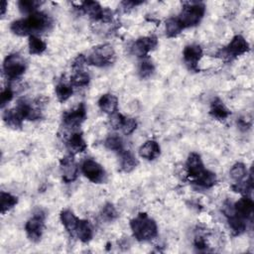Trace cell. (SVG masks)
I'll return each mask as SVG.
<instances>
[{"label": "cell", "instance_id": "d6a6232c", "mask_svg": "<svg viewBox=\"0 0 254 254\" xmlns=\"http://www.w3.org/2000/svg\"><path fill=\"white\" fill-rule=\"evenodd\" d=\"M42 1L38 0H21L18 2V7L22 13L32 14L37 12V8L42 5Z\"/></svg>", "mask_w": 254, "mask_h": 254}, {"label": "cell", "instance_id": "8d00e7d4", "mask_svg": "<svg viewBox=\"0 0 254 254\" xmlns=\"http://www.w3.org/2000/svg\"><path fill=\"white\" fill-rule=\"evenodd\" d=\"M100 214H101L102 219H104L105 221H113L117 217V211H116L114 205L110 202L106 203L103 206Z\"/></svg>", "mask_w": 254, "mask_h": 254}, {"label": "cell", "instance_id": "cb8c5ba5", "mask_svg": "<svg viewBox=\"0 0 254 254\" xmlns=\"http://www.w3.org/2000/svg\"><path fill=\"white\" fill-rule=\"evenodd\" d=\"M119 157H120V169H121V171H123L125 173L132 172L138 165L137 159L128 150L121 151L119 153Z\"/></svg>", "mask_w": 254, "mask_h": 254}, {"label": "cell", "instance_id": "f546056e", "mask_svg": "<svg viewBox=\"0 0 254 254\" xmlns=\"http://www.w3.org/2000/svg\"><path fill=\"white\" fill-rule=\"evenodd\" d=\"M47 48L46 43L38 38L37 36H30L29 37V53L31 55H41L45 52Z\"/></svg>", "mask_w": 254, "mask_h": 254}, {"label": "cell", "instance_id": "277c9868", "mask_svg": "<svg viewBox=\"0 0 254 254\" xmlns=\"http://www.w3.org/2000/svg\"><path fill=\"white\" fill-rule=\"evenodd\" d=\"M115 61V52L111 45L103 44L96 46L92 49L90 54L86 58V62L89 64L104 67L110 65Z\"/></svg>", "mask_w": 254, "mask_h": 254}, {"label": "cell", "instance_id": "4fadbf2b", "mask_svg": "<svg viewBox=\"0 0 254 254\" xmlns=\"http://www.w3.org/2000/svg\"><path fill=\"white\" fill-rule=\"evenodd\" d=\"M110 124L114 129H120L125 135L133 133L137 128V122L134 118L125 117L120 113L112 114Z\"/></svg>", "mask_w": 254, "mask_h": 254}, {"label": "cell", "instance_id": "484cf974", "mask_svg": "<svg viewBox=\"0 0 254 254\" xmlns=\"http://www.w3.org/2000/svg\"><path fill=\"white\" fill-rule=\"evenodd\" d=\"M216 182H217L216 175L208 170H204L197 178L193 180V183L205 189H209L213 187L216 184Z\"/></svg>", "mask_w": 254, "mask_h": 254}, {"label": "cell", "instance_id": "836d02e7", "mask_svg": "<svg viewBox=\"0 0 254 254\" xmlns=\"http://www.w3.org/2000/svg\"><path fill=\"white\" fill-rule=\"evenodd\" d=\"M89 75L82 71V70H78L75 71V73L73 75H71L70 77V85L71 86H75V87H82V86H86L89 83Z\"/></svg>", "mask_w": 254, "mask_h": 254}, {"label": "cell", "instance_id": "60d3db41", "mask_svg": "<svg viewBox=\"0 0 254 254\" xmlns=\"http://www.w3.org/2000/svg\"><path fill=\"white\" fill-rule=\"evenodd\" d=\"M142 3H143L142 1H123L121 4H122L123 8H125V10H129V9H132L135 6L140 5Z\"/></svg>", "mask_w": 254, "mask_h": 254}, {"label": "cell", "instance_id": "52a82bcc", "mask_svg": "<svg viewBox=\"0 0 254 254\" xmlns=\"http://www.w3.org/2000/svg\"><path fill=\"white\" fill-rule=\"evenodd\" d=\"M45 218H46L45 212L41 209H38L33 214V216L26 222L25 230L28 238L31 241L38 242L41 239L43 229H44Z\"/></svg>", "mask_w": 254, "mask_h": 254}, {"label": "cell", "instance_id": "ab89813d", "mask_svg": "<svg viewBox=\"0 0 254 254\" xmlns=\"http://www.w3.org/2000/svg\"><path fill=\"white\" fill-rule=\"evenodd\" d=\"M194 246L198 250H204V249H206L207 244H206V242H205L203 237L196 236L195 239H194Z\"/></svg>", "mask_w": 254, "mask_h": 254}, {"label": "cell", "instance_id": "83f0119b", "mask_svg": "<svg viewBox=\"0 0 254 254\" xmlns=\"http://www.w3.org/2000/svg\"><path fill=\"white\" fill-rule=\"evenodd\" d=\"M57 98L60 102L66 101L73 93L72 86L70 84H66L65 82H59L55 87Z\"/></svg>", "mask_w": 254, "mask_h": 254}, {"label": "cell", "instance_id": "74e56055", "mask_svg": "<svg viewBox=\"0 0 254 254\" xmlns=\"http://www.w3.org/2000/svg\"><path fill=\"white\" fill-rule=\"evenodd\" d=\"M13 98V91L10 86H7L1 93V108H3Z\"/></svg>", "mask_w": 254, "mask_h": 254}, {"label": "cell", "instance_id": "e0dca14e", "mask_svg": "<svg viewBox=\"0 0 254 254\" xmlns=\"http://www.w3.org/2000/svg\"><path fill=\"white\" fill-rule=\"evenodd\" d=\"M186 166L189 177L192 178L193 180L197 178L205 170L203 167L202 160L197 153H190L189 155Z\"/></svg>", "mask_w": 254, "mask_h": 254}, {"label": "cell", "instance_id": "ac0fdd59", "mask_svg": "<svg viewBox=\"0 0 254 254\" xmlns=\"http://www.w3.org/2000/svg\"><path fill=\"white\" fill-rule=\"evenodd\" d=\"M161 149L159 144L155 140L146 141L139 149V155L141 158L152 161L160 156Z\"/></svg>", "mask_w": 254, "mask_h": 254}, {"label": "cell", "instance_id": "d4e9b609", "mask_svg": "<svg viewBox=\"0 0 254 254\" xmlns=\"http://www.w3.org/2000/svg\"><path fill=\"white\" fill-rule=\"evenodd\" d=\"M74 236H76L80 241L84 243L90 241V239L92 238V228L87 220L79 219Z\"/></svg>", "mask_w": 254, "mask_h": 254}, {"label": "cell", "instance_id": "b9f144b4", "mask_svg": "<svg viewBox=\"0 0 254 254\" xmlns=\"http://www.w3.org/2000/svg\"><path fill=\"white\" fill-rule=\"evenodd\" d=\"M7 1H2L1 2V16H4L5 12H6V8H7Z\"/></svg>", "mask_w": 254, "mask_h": 254}, {"label": "cell", "instance_id": "5b68a950", "mask_svg": "<svg viewBox=\"0 0 254 254\" xmlns=\"http://www.w3.org/2000/svg\"><path fill=\"white\" fill-rule=\"evenodd\" d=\"M250 47L248 42L241 35H236L232 38L226 47L218 51L216 56L224 61H232L237 57L247 53Z\"/></svg>", "mask_w": 254, "mask_h": 254}, {"label": "cell", "instance_id": "9a60e30c", "mask_svg": "<svg viewBox=\"0 0 254 254\" xmlns=\"http://www.w3.org/2000/svg\"><path fill=\"white\" fill-rule=\"evenodd\" d=\"M16 109L20 112L22 117L27 120L35 121L41 118V109L35 105H32L26 100H19Z\"/></svg>", "mask_w": 254, "mask_h": 254}, {"label": "cell", "instance_id": "d590c367", "mask_svg": "<svg viewBox=\"0 0 254 254\" xmlns=\"http://www.w3.org/2000/svg\"><path fill=\"white\" fill-rule=\"evenodd\" d=\"M154 70H155V66H154L153 63L147 58L143 59V61L139 64V69H138L140 77L148 78L149 76H151L153 74Z\"/></svg>", "mask_w": 254, "mask_h": 254}, {"label": "cell", "instance_id": "3957f363", "mask_svg": "<svg viewBox=\"0 0 254 254\" xmlns=\"http://www.w3.org/2000/svg\"><path fill=\"white\" fill-rule=\"evenodd\" d=\"M184 4L183 10L178 16L179 21L184 28L196 26L204 15V4L201 2H186Z\"/></svg>", "mask_w": 254, "mask_h": 254}, {"label": "cell", "instance_id": "8fae6325", "mask_svg": "<svg viewBox=\"0 0 254 254\" xmlns=\"http://www.w3.org/2000/svg\"><path fill=\"white\" fill-rule=\"evenodd\" d=\"M60 166L62 178L64 183H71L76 180L78 175V167L72 154L64 156L61 160Z\"/></svg>", "mask_w": 254, "mask_h": 254}, {"label": "cell", "instance_id": "7a4b0ae2", "mask_svg": "<svg viewBox=\"0 0 254 254\" xmlns=\"http://www.w3.org/2000/svg\"><path fill=\"white\" fill-rule=\"evenodd\" d=\"M130 227L134 237L138 241H148L157 236L158 227L154 219L146 212H140L130 221Z\"/></svg>", "mask_w": 254, "mask_h": 254}, {"label": "cell", "instance_id": "f35d334b", "mask_svg": "<svg viewBox=\"0 0 254 254\" xmlns=\"http://www.w3.org/2000/svg\"><path fill=\"white\" fill-rule=\"evenodd\" d=\"M85 63H87L86 58L83 55H78L72 63V68L75 69L76 71L81 70V68H82V66L84 65Z\"/></svg>", "mask_w": 254, "mask_h": 254}, {"label": "cell", "instance_id": "d6986e66", "mask_svg": "<svg viewBox=\"0 0 254 254\" xmlns=\"http://www.w3.org/2000/svg\"><path fill=\"white\" fill-rule=\"evenodd\" d=\"M66 146L72 155L83 153L87 149V144L85 143L82 134L79 132H74L69 136L66 142Z\"/></svg>", "mask_w": 254, "mask_h": 254}, {"label": "cell", "instance_id": "5bb4252c", "mask_svg": "<svg viewBox=\"0 0 254 254\" xmlns=\"http://www.w3.org/2000/svg\"><path fill=\"white\" fill-rule=\"evenodd\" d=\"M183 57L189 68L197 71V64L202 57V49L198 45H188L184 49Z\"/></svg>", "mask_w": 254, "mask_h": 254}, {"label": "cell", "instance_id": "7c38bea8", "mask_svg": "<svg viewBox=\"0 0 254 254\" xmlns=\"http://www.w3.org/2000/svg\"><path fill=\"white\" fill-rule=\"evenodd\" d=\"M158 45V40L155 36L142 37L134 42L132 45V52L139 58L145 59L148 54L153 51Z\"/></svg>", "mask_w": 254, "mask_h": 254}, {"label": "cell", "instance_id": "ffe728a7", "mask_svg": "<svg viewBox=\"0 0 254 254\" xmlns=\"http://www.w3.org/2000/svg\"><path fill=\"white\" fill-rule=\"evenodd\" d=\"M98 106L101 111L106 114H114L117 111L118 107V99L115 95L111 93L103 94L98 100Z\"/></svg>", "mask_w": 254, "mask_h": 254}, {"label": "cell", "instance_id": "e575fe53", "mask_svg": "<svg viewBox=\"0 0 254 254\" xmlns=\"http://www.w3.org/2000/svg\"><path fill=\"white\" fill-rule=\"evenodd\" d=\"M230 177L236 182H241L247 175V169L243 163H236L229 171Z\"/></svg>", "mask_w": 254, "mask_h": 254}, {"label": "cell", "instance_id": "4316f807", "mask_svg": "<svg viewBox=\"0 0 254 254\" xmlns=\"http://www.w3.org/2000/svg\"><path fill=\"white\" fill-rule=\"evenodd\" d=\"M185 28L183 27L182 23L179 21L178 17L169 18L166 21V35L168 38H175L177 37Z\"/></svg>", "mask_w": 254, "mask_h": 254}, {"label": "cell", "instance_id": "4dcf8cb0", "mask_svg": "<svg viewBox=\"0 0 254 254\" xmlns=\"http://www.w3.org/2000/svg\"><path fill=\"white\" fill-rule=\"evenodd\" d=\"M1 213L4 214L6 211L13 208L18 203V197L15 195H12L9 192L1 191Z\"/></svg>", "mask_w": 254, "mask_h": 254}, {"label": "cell", "instance_id": "44dd1931", "mask_svg": "<svg viewBox=\"0 0 254 254\" xmlns=\"http://www.w3.org/2000/svg\"><path fill=\"white\" fill-rule=\"evenodd\" d=\"M2 119L7 126L15 130L22 128L24 120V118L16 108L7 109L6 111H4L2 114Z\"/></svg>", "mask_w": 254, "mask_h": 254}, {"label": "cell", "instance_id": "1f68e13d", "mask_svg": "<svg viewBox=\"0 0 254 254\" xmlns=\"http://www.w3.org/2000/svg\"><path fill=\"white\" fill-rule=\"evenodd\" d=\"M104 145L107 149L111 150V151H114V152H117L118 154L123 151V142H122V139L116 135V134H112V135H109L105 142H104Z\"/></svg>", "mask_w": 254, "mask_h": 254}, {"label": "cell", "instance_id": "8992f818", "mask_svg": "<svg viewBox=\"0 0 254 254\" xmlns=\"http://www.w3.org/2000/svg\"><path fill=\"white\" fill-rule=\"evenodd\" d=\"M26 70V62L21 55L14 53L7 56L3 63V72L10 80L20 77Z\"/></svg>", "mask_w": 254, "mask_h": 254}, {"label": "cell", "instance_id": "6da1fadb", "mask_svg": "<svg viewBox=\"0 0 254 254\" xmlns=\"http://www.w3.org/2000/svg\"><path fill=\"white\" fill-rule=\"evenodd\" d=\"M53 26L52 18L43 12H34L27 18L12 22L10 30L17 36H36L48 31Z\"/></svg>", "mask_w": 254, "mask_h": 254}, {"label": "cell", "instance_id": "2e32d148", "mask_svg": "<svg viewBox=\"0 0 254 254\" xmlns=\"http://www.w3.org/2000/svg\"><path fill=\"white\" fill-rule=\"evenodd\" d=\"M253 209H254L253 200L247 195L241 197L233 205L234 214H236L237 216H239L243 219L249 218L253 213Z\"/></svg>", "mask_w": 254, "mask_h": 254}, {"label": "cell", "instance_id": "ba28073f", "mask_svg": "<svg viewBox=\"0 0 254 254\" xmlns=\"http://www.w3.org/2000/svg\"><path fill=\"white\" fill-rule=\"evenodd\" d=\"M79 9L95 21L110 22L112 20V11L103 9L96 1H84L81 3Z\"/></svg>", "mask_w": 254, "mask_h": 254}, {"label": "cell", "instance_id": "f1b7e54d", "mask_svg": "<svg viewBox=\"0 0 254 254\" xmlns=\"http://www.w3.org/2000/svg\"><path fill=\"white\" fill-rule=\"evenodd\" d=\"M228 217V223L230 228L232 229V231L234 232V234L239 235L241 233H243L246 230V223H245V219L237 216L236 214L232 213L230 215H227Z\"/></svg>", "mask_w": 254, "mask_h": 254}, {"label": "cell", "instance_id": "7402d4cb", "mask_svg": "<svg viewBox=\"0 0 254 254\" xmlns=\"http://www.w3.org/2000/svg\"><path fill=\"white\" fill-rule=\"evenodd\" d=\"M61 221L63 223V225L64 226V228L67 230V232L74 236V233H75V229L77 227V224H78V221L79 219L74 215V213L69 210V209H64L61 212Z\"/></svg>", "mask_w": 254, "mask_h": 254}, {"label": "cell", "instance_id": "603a6c76", "mask_svg": "<svg viewBox=\"0 0 254 254\" xmlns=\"http://www.w3.org/2000/svg\"><path fill=\"white\" fill-rule=\"evenodd\" d=\"M209 114L216 120H225L231 112L219 98H215L210 104Z\"/></svg>", "mask_w": 254, "mask_h": 254}, {"label": "cell", "instance_id": "30bf717a", "mask_svg": "<svg viewBox=\"0 0 254 254\" xmlns=\"http://www.w3.org/2000/svg\"><path fill=\"white\" fill-rule=\"evenodd\" d=\"M86 119V108L83 102L79 103L75 108L63 114V123L69 128H76Z\"/></svg>", "mask_w": 254, "mask_h": 254}, {"label": "cell", "instance_id": "9c48e42d", "mask_svg": "<svg viewBox=\"0 0 254 254\" xmlns=\"http://www.w3.org/2000/svg\"><path fill=\"white\" fill-rule=\"evenodd\" d=\"M83 175L94 184H101L106 179V173L104 169L96 161L92 159H86L81 166Z\"/></svg>", "mask_w": 254, "mask_h": 254}]
</instances>
